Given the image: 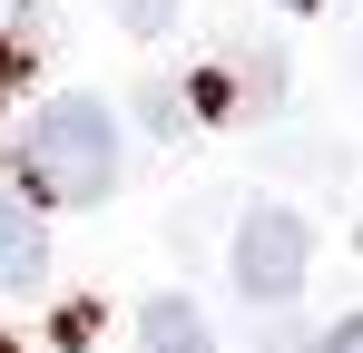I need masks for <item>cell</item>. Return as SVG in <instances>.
<instances>
[{"label":"cell","instance_id":"obj_1","mask_svg":"<svg viewBox=\"0 0 363 353\" xmlns=\"http://www.w3.org/2000/svg\"><path fill=\"white\" fill-rule=\"evenodd\" d=\"M20 167L40 176L60 206H99L108 186H118V128H108V108L99 99H50V108L30 118V138H20Z\"/></svg>","mask_w":363,"mask_h":353},{"label":"cell","instance_id":"obj_2","mask_svg":"<svg viewBox=\"0 0 363 353\" xmlns=\"http://www.w3.org/2000/svg\"><path fill=\"white\" fill-rule=\"evenodd\" d=\"M304 265H314V226H304L295 206H255L236 226V294L285 304V294L304 285Z\"/></svg>","mask_w":363,"mask_h":353},{"label":"cell","instance_id":"obj_3","mask_svg":"<svg viewBox=\"0 0 363 353\" xmlns=\"http://www.w3.org/2000/svg\"><path fill=\"white\" fill-rule=\"evenodd\" d=\"M40 265H50V235H40V216L0 186V294H20V285H40Z\"/></svg>","mask_w":363,"mask_h":353},{"label":"cell","instance_id":"obj_4","mask_svg":"<svg viewBox=\"0 0 363 353\" xmlns=\"http://www.w3.org/2000/svg\"><path fill=\"white\" fill-rule=\"evenodd\" d=\"M138 353H216V334H206V314H196L186 294H157V304L138 314Z\"/></svg>","mask_w":363,"mask_h":353},{"label":"cell","instance_id":"obj_5","mask_svg":"<svg viewBox=\"0 0 363 353\" xmlns=\"http://www.w3.org/2000/svg\"><path fill=\"white\" fill-rule=\"evenodd\" d=\"M118 20L147 40V30H167V20H177V0H118Z\"/></svg>","mask_w":363,"mask_h":353},{"label":"cell","instance_id":"obj_6","mask_svg":"<svg viewBox=\"0 0 363 353\" xmlns=\"http://www.w3.org/2000/svg\"><path fill=\"white\" fill-rule=\"evenodd\" d=\"M324 353H363V324H344V334H334V344H324Z\"/></svg>","mask_w":363,"mask_h":353},{"label":"cell","instance_id":"obj_7","mask_svg":"<svg viewBox=\"0 0 363 353\" xmlns=\"http://www.w3.org/2000/svg\"><path fill=\"white\" fill-rule=\"evenodd\" d=\"M285 10H314V0H285Z\"/></svg>","mask_w":363,"mask_h":353}]
</instances>
